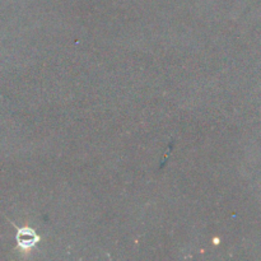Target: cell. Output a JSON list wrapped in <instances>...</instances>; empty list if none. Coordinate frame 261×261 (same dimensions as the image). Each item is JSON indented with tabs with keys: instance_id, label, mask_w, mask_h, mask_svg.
Returning a JSON list of instances; mask_svg holds the SVG:
<instances>
[{
	"instance_id": "obj_1",
	"label": "cell",
	"mask_w": 261,
	"mask_h": 261,
	"mask_svg": "<svg viewBox=\"0 0 261 261\" xmlns=\"http://www.w3.org/2000/svg\"><path fill=\"white\" fill-rule=\"evenodd\" d=\"M17 241L22 249H31V247H33L36 244H37L38 237L32 229L23 228L18 231Z\"/></svg>"
}]
</instances>
